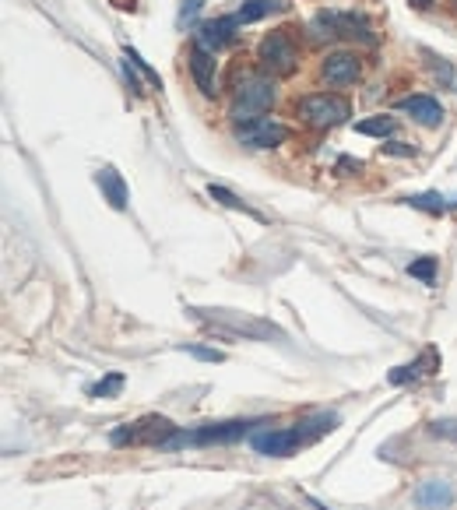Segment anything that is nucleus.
<instances>
[{
    "mask_svg": "<svg viewBox=\"0 0 457 510\" xmlns=\"http://www.w3.org/2000/svg\"><path fill=\"white\" fill-rule=\"evenodd\" d=\"M338 426V415H317V419H306V422H295L286 430H264V433H253L250 444L257 454H268V457H288L295 454V447H306L313 440H320L324 433H331Z\"/></svg>",
    "mask_w": 457,
    "mask_h": 510,
    "instance_id": "obj_1",
    "label": "nucleus"
},
{
    "mask_svg": "<svg viewBox=\"0 0 457 510\" xmlns=\"http://www.w3.org/2000/svg\"><path fill=\"white\" fill-rule=\"evenodd\" d=\"M197 321L212 324L215 331L232 335V339H250V341H271L282 339V331L271 321H261L253 314H236V310H194Z\"/></svg>",
    "mask_w": 457,
    "mask_h": 510,
    "instance_id": "obj_2",
    "label": "nucleus"
},
{
    "mask_svg": "<svg viewBox=\"0 0 457 510\" xmlns=\"http://www.w3.org/2000/svg\"><path fill=\"white\" fill-rule=\"evenodd\" d=\"M271 106H275V81L253 74V78H243V85L236 88L228 116L236 123H250V120H261Z\"/></svg>",
    "mask_w": 457,
    "mask_h": 510,
    "instance_id": "obj_3",
    "label": "nucleus"
},
{
    "mask_svg": "<svg viewBox=\"0 0 457 510\" xmlns=\"http://www.w3.org/2000/svg\"><path fill=\"white\" fill-rule=\"evenodd\" d=\"M176 437V426L162 415H145L137 422H127L110 433L113 447H123V444H152V447H170V440Z\"/></svg>",
    "mask_w": 457,
    "mask_h": 510,
    "instance_id": "obj_4",
    "label": "nucleus"
},
{
    "mask_svg": "<svg viewBox=\"0 0 457 510\" xmlns=\"http://www.w3.org/2000/svg\"><path fill=\"white\" fill-rule=\"evenodd\" d=\"M253 426H264L261 419H232V422H212L201 426L194 433H176L170 440V447H187V444H232L243 437H253Z\"/></svg>",
    "mask_w": 457,
    "mask_h": 510,
    "instance_id": "obj_5",
    "label": "nucleus"
},
{
    "mask_svg": "<svg viewBox=\"0 0 457 510\" xmlns=\"http://www.w3.org/2000/svg\"><path fill=\"white\" fill-rule=\"evenodd\" d=\"M295 113L303 123H310V127H338L348 120L352 113V106H348V99L342 96H328V92H313V96H306V99H299V106H295Z\"/></svg>",
    "mask_w": 457,
    "mask_h": 510,
    "instance_id": "obj_6",
    "label": "nucleus"
},
{
    "mask_svg": "<svg viewBox=\"0 0 457 510\" xmlns=\"http://www.w3.org/2000/svg\"><path fill=\"white\" fill-rule=\"evenodd\" d=\"M257 60H261V67H264L268 74L288 78V74L295 71V63H299V50H295L288 29L268 32V36L261 39V46H257Z\"/></svg>",
    "mask_w": 457,
    "mask_h": 510,
    "instance_id": "obj_7",
    "label": "nucleus"
},
{
    "mask_svg": "<svg viewBox=\"0 0 457 510\" xmlns=\"http://www.w3.org/2000/svg\"><path fill=\"white\" fill-rule=\"evenodd\" d=\"M236 141L246 145V148H275V145L288 141V127H282L278 120L261 116V120L239 123V127H236Z\"/></svg>",
    "mask_w": 457,
    "mask_h": 510,
    "instance_id": "obj_8",
    "label": "nucleus"
},
{
    "mask_svg": "<svg viewBox=\"0 0 457 510\" xmlns=\"http://www.w3.org/2000/svg\"><path fill=\"white\" fill-rule=\"evenodd\" d=\"M454 486L451 482H444V479H426V482H419V489H415V507L419 510H447L454 507Z\"/></svg>",
    "mask_w": 457,
    "mask_h": 510,
    "instance_id": "obj_9",
    "label": "nucleus"
},
{
    "mask_svg": "<svg viewBox=\"0 0 457 510\" xmlns=\"http://www.w3.org/2000/svg\"><path fill=\"white\" fill-rule=\"evenodd\" d=\"M190 74H194V81H197V88H201L204 99L219 96V88H215V54L212 50H204V46L190 50Z\"/></svg>",
    "mask_w": 457,
    "mask_h": 510,
    "instance_id": "obj_10",
    "label": "nucleus"
},
{
    "mask_svg": "<svg viewBox=\"0 0 457 510\" xmlns=\"http://www.w3.org/2000/svg\"><path fill=\"white\" fill-rule=\"evenodd\" d=\"M398 110L411 116L415 123H422V127H440V120H444V106L433 96H404L398 103Z\"/></svg>",
    "mask_w": 457,
    "mask_h": 510,
    "instance_id": "obj_11",
    "label": "nucleus"
},
{
    "mask_svg": "<svg viewBox=\"0 0 457 510\" xmlns=\"http://www.w3.org/2000/svg\"><path fill=\"white\" fill-rule=\"evenodd\" d=\"M320 74L331 85H352V81H359L362 67H359V60L352 57V54H331V57L320 63Z\"/></svg>",
    "mask_w": 457,
    "mask_h": 510,
    "instance_id": "obj_12",
    "label": "nucleus"
},
{
    "mask_svg": "<svg viewBox=\"0 0 457 510\" xmlns=\"http://www.w3.org/2000/svg\"><path fill=\"white\" fill-rule=\"evenodd\" d=\"M433 370H440V355H436V348H426V352H422L415 363H408V366H395L387 380H391L395 388H401V384H408V380H419L422 373H433Z\"/></svg>",
    "mask_w": 457,
    "mask_h": 510,
    "instance_id": "obj_13",
    "label": "nucleus"
},
{
    "mask_svg": "<svg viewBox=\"0 0 457 510\" xmlns=\"http://www.w3.org/2000/svg\"><path fill=\"white\" fill-rule=\"evenodd\" d=\"M239 21L236 18H215V21H204L201 29H197V46H204V50H222L228 39H232V29H236Z\"/></svg>",
    "mask_w": 457,
    "mask_h": 510,
    "instance_id": "obj_14",
    "label": "nucleus"
},
{
    "mask_svg": "<svg viewBox=\"0 0 457 510\" xmlns=\"http://www.w3.org/2000/svg\"><path fill=\"white\" fill-rule=\"evenodd\" d=\"M96 183H99L103 197L113 205L116 212H123V208H127V183H123V176H120L113 166H106V170L96 172Z\"/></svg>",
    "mask_w": 457,
    "mask_h": 510,
    "instance_id": "obj_15",
    "label": "nucleus"
},
{
    "mask_svg": "<svg viewBox=\"0 0 457 510\" xmlns=\"http://www.w3.org/2000/svg\"><path fill=\"white\" fill-rule=\"evenodd\" d=\"M335 25H338V36H348V39H359L366 46L377 43V36L370 32V25L359 18V14H335Z\"/></svg>",
    "mask_w": 457,
    "mask_h": 510,
    "instance_id": "obj_16",
    "label": "nucleus"
},
{
    "mask_svg": "<svg viewBox=\"0 0 457 510\" xmlns=\"http://www.w3.org/2000/svg\"><path fill=\"white\" fill-rule=\"evenodd\" d=\"M411 208L426 212V215H444L447 208H457V197H444V194H411L404 197Z\"/></svg>",
    "mask_w": 457,
    "mask_h": 510,
    "instance_id": "obj_17",
    "label": "nucleus"
},
{
    "mask_svg": "<svg viewBox=\"0 0 457 510\" xmlns=\"http://www.w3.org/2000/svg\"><path fill=\"white\" fill-rule=\"evenodd\" d=\"M282 4H275V0H243V7L236 11V21H243V25H250V21H261V18H268V14H275Z\"/></svg>",
    "mask_w": 457,
    "mask_h": 510,
    "instance_id": "obj_18",
    "label": "nucleus"
},
{
    "mask_svg": "<svg viewBox=\"0 0 457 510\" xmlns=\"http://www.w3.org/2000/svg\"><path fill=\"white\" fill-rule=\"evenodd\" d=\"M355 130H359V134H370V138H387V134L398 130V123H395V116L380 113V116H370V120H359Z\"/></svg>",
    "mask_w": 457,
    "mask_h": 510,
    "instance_id": "obj_19",
    "label": "nucleus"
},
{
    "mask_svg": "<svg viewBox=\"0 0 457 510\" xmlns=\"http://www.w3.org/2000/svg\"><path fill=\"white\" fill-rule=\"evenodd\" d=\"M338 36V25H335V14H328V11H320L313 21H310V39L313 43H328V39H335Z\"/></svg>",
    "mask_w": 457,
    "mask_h": 510,
    "instance_id": "obj_20",
    "label": "nucleus"
},
{
    "mask_svg": "<svg viewBox=\"0 0 457 510\" xmlns=\"http://www.w3.org/2000/svg\"><path fill=\"white\" fill-rule=\"evenodd\" d=\"M436 268H440V264H436V257H419V261H411V264H408V275H411V279H419V282L433 285L436 282Z\"/></svg>",
    "mask_w": 457,
    "mask_h": 510,
    "instance_id": "obj_21",
    "label": "nucleus"
},
{
    "mask_svg": "<svg viewBox=\"0 0 457 510\" xmlns=\"http://www.w3.org/2000/svg\"><path fill=\"white\" fill-rule=\"evenodd\" d=\"M208 194H212L215 201H222L226 208H236V212H246V215H253V219H261V215H257L253 208H246V205H243V201H239V197H236L232 190H226V187H219V183H212V187H208Z\"/></svg>",
    "mask_w": 457,
    "mask_h": 510,
    "instance_id": "obj_22",
    "label": "nucleus"
},
{
    "mask_svg": "<svg viewBox=\"0 0 457 510\" xmlns=\"http://www.w3.org/2000/svg\"><path fill=\"white\" fill-rule=\"evenodd\" d=\"M120 391H123V373H110L106 380H99V384L88 388V395L92 397H116Z\"/></svg>",
    "mask_w": 457,
    "mask_h": 510,
    "instance_id": "obj_23",
    "label": "nucleus"
},
{
    "mask_svg": "<svg viewBox=\"0 0 457 510\" xmlns=\"http://www.w3.org/2000/svg\"><path fill=\"white\" fill-rule=\"evenodd\" d=\"M179 352H190L194 359H204V363H222L226 359L219 348H204V345H179Z\"/></svg>",
    "mask_w": 457,
    "mask_h": 510,
    "instance_id": "obj_24",
    "label": "nucleus"
},
{
    "mask_svg": "<svg viewBox=\"0 0 457 510\" xmlns=\"http://www.w3.org/2000/svg\"><path fill=\"white\" fill-rule=\"evenodd\" d=\"M201 7H204V0H183V4H179V18H176V21H179V25H190V21L197 18V11H201Z\"/></svg>",
    "mask_w": 457,
    "mask_h": 510,
    "instance_id": "obj_25",
    "label": "nucleus"
},
{
    "mask_svg": "<svg viewBox=\"0 0 457 510\" xmlns=\"http://www.w3.org/2000/svg\"><path fill=\"white\" fill-rule=\"evenodd\" d=\"M433 433H436V437H447V440H457V422H451V419L433 422Z\"/></svg>",
    "mask_w": 457,
    "mask_h": 510,
    "instance_id": "obj_26",
    "label": "nucleus"
},
{
    "mask_svg": "<svg viewBox=\"0 0 457 510\" xmlns=\"http://www.w3.org/2000/svg\"><path fill=\"white\" fill-rule=\"evenodd\" d=\"M338 170H342V172H348V170L359 172V170H362V163H359V159H342V163H338Z\"/></svg>",
    "mask_w": 457,
    "mask_h": 510,
    "instance_id": "obj_27",
    "label": "nucleus"
},
{
    "mask_svg": "<svg viewBox=\"0 0 457 510\" xmlns=\"http://www.w3.org/2000/svg\"><path fill=\"white\" fill-rule=\"evenodd\" d=\"M384 152H391V155H411V148H404V145H384Z\"/></svg>",
    "mask_w": 457,
    "mask_h": 510,
    "instance_id": "obj_28",
    "label": "nucleus"
},
{
    "mask_svg": "<svg viewBox=\"0 0 457 510\" xmlns=\"http://www.w3.org/2000/svg\"><path fill=\"white\" fill-rule=\"evenodd\" d=\"M411 4H415V7H429L433 0H411Z\"/></svg>",
    "mask_w": 457,
    "mask_h": 510,
    "instance_id": "obj_29",
    "label": "nucleus"
},
{
    "mask_svg": "<svg viewBox=\"0 0 457 510\" xmlns=\"http://www.w3.org/2000/svg\"><path fill=\"white\" fill-rule=\"evenodd\" d=\"M454 7H457V0H454Z\"/></svg>",
    "mask_w": 457,
    "mask_h": 510,
    "instance_id": "obj_30",
    "label": "nucleus"
}]
</instances>
